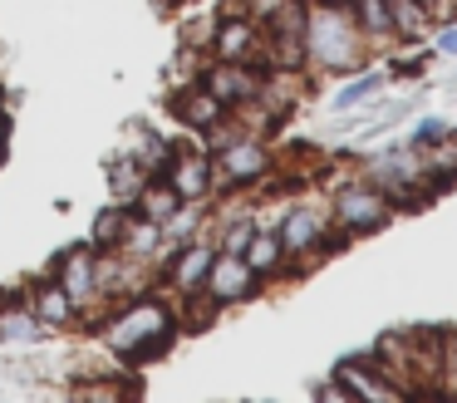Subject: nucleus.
I'll use <instances>...</instances> for the list:
<instances>
[{"label":"nucleus","instance_id":"nucleus-1","mask_svg":"<svg viewBox=\"0 0 457 403\" xmlns=\"http://www.w3.org/2000/svg\"><path fill=\"white\" fill-rule=\"evenodd\" d=\"M99 324V344L109 359L123 364H143L153 354H168L172 340L182 334V310L172 305V295H129V300L109 305V310L94 315Z\"/></svg>","mask_w":457,"mask_h":403},{"label":"nucleus","instance_id":"nucleus-2","mask_svg":"<svg viewBox=\"0 0 457 403\" xmlns=\"http://www.w3.org/2000/svg\"><path fill=\"white\" fill-rule=\"evenodd\" d=\"M364 45L369 39L359 35L349 10L310 5V15H305V69H315V74H349V69L364 64Z\"/></svg>","mask_w":457,"mask_h":403},{"label":"nucleus","instance_id":"nucleus-3","mask_svg":"<svg viewBox=\"0 0 457 403\" xmlns=\"http://www.w3.org/2000/svg\"><path fill=\"white\" fill-rule=\"evenodd\" d=\"M394 197L384 192L378 182L369 177H345V182L329 192V222H335V236L349 241V236H369L394 216Z\"/></svg>","mask_w":457,"mask_h":403},{"label":"nucleus","instance_id":"nucleus-4","mask_svg":"<svg viewBox=\"0 0 457 403\" xmlns=\"http://www.w3.org/2000/svg\"><path fill=\"white\" fill-rule=\"evenodd\" d=\"M217 187H231V192H246V187L266 182L280 167V157L270 153V143L261 133H237L217 147Z\"/></svg>","mask_w":457,"mask_h":403},{"label":"nucleus","instance_id":"nucleus-5","mask_svg":"<svg viewBox=\"0 0 457 403\" xmlns=\"http://www.w3.org/2000/svg\"><path fill=\"white\" fill-rule=\"evenodd\" d=\"M280 246H286L290 261H310L320 251H335L339 236H335V222H329V197L325 202H295L286 216H280Z\"/></svg>","mask_w":457,"mask_h":403},{"label":"nucleus","instance_id":"nucleus-6","mask_svg":"<svg viewBox=\"0 0 457 403\" xmlns=\"http://www.w3.org/2000/svg\"><path fill=\"white\" fill-rule=\"evenodd\" d=\"M305 0H286L270 20H261L266 29V69L280 74H305Z\"/></svg>","mask_w":457,"mask_h":403},{"label":"nucleus","instance_id":"nucleus-7","mask_svg":"<svg viewBox=\"0 0 457 403\" xmlns=\"http://www.w3.org/2000/svg\"><path fill=\"white\" fill-rule=\"evenodd\" d=\"M364 177L384 187V192L394 197V206H413V202H423L428 192H437L433 177H428V167L413 157V147H408V153H398V147L378 153L374 163L364 167Z\"/></svg>","mask_w":457,"mask_h":403},{"label":"nucleus","instance_id":"nucleus-8","mask_svg":"<svg viewBox=\"0 0 457 403\" xmlns=\"http://www.w3.org/2000/svg\"><path fill=\"white\" fill-rule=\"evenodd\" d=\"M207 55L212 59H241V64H266V29L241 5H227V15L217 20V29L207 39Z\"/></svg>","mask_w":457,"mask_h":403},{"label":"nucleus","instance_id":"nucleus-9","mask_svg":"<svg viewBox=\"0 0 457 403\" xmlns=\"http://www.w3.org/2000/svg\"><path fill=\"white\" fill-rule=\"evenodd\" d=\"M172 187H178L182 202H207L212 192H217V157H212V147H197V143H182L168 153V163H162V172Z\"/></svg>","mask_w":457,"mask_h":403},{"label":"nucleus","instance_id":"nucleus-10","mask_svg":"<svg viewBox=\"0 0 457 403\" xmlns=\"http://www.w3.org/2000/svg\"><path fill=\"white\" fill-rule=\"evenodd\" d=\"M266 64H241V59H212V64L197 69V79L212 88V94L221 98L227 108H246L261 98V88H266Z\"/></svg>","mask_w":457,"mask_h":403},{"label":"nucleus","instance_id":"nucleus-11","mask_svg":"<svg viewBox=\"0 0 457 403\" xmlns=\"http://www.w3.org/2000/svg\"><path fill=\"white\" fill-rule=\"evenodd\" d=\"M50 275L64 285V295L84 310V320L99 315V251H94V246H70L64 256H54Z\"/></svg>","mask_w":457,"mask_h":403},{"label":"nucleus","instance_id":"nucleus-12","mask_svg":"<svg viewBox=\"0 0 457 403\" xmlns=\"http://www.w3.org/2000/svg\"><path fill=\"white\" fill-rule=\"evenodd\" d=\"M212 261H217V236H192V241L172 246V251L162 256L158 271L168 275V290L172 295H192V290H202Z\"/></svg>","mask_w":457,"mask_h":403},{"label":"nucleus","instance_id":"nucleus-13","mask_svg":"<svg viewBox=\"0 0 457 403\" xmlns=\"http://www.w3.org/2000/svg\"><path fill=\"white\" fill-rule=\"evenodd\" d=\"M168 104H172V118H178L182 128H192V133H212L221 118H231V108L221 104V98L212 94L202 79H187V84H178V88L168 94Z\"/></svg>","mask_w":457,"mask_h":403},{"label":"nucleus","instance_id":"nucleus-14","mask_svg":"<svg viewBox=\"0 0 457 403\" xmlns=\"http://www.w3.org/2000/svg\"><path fill=\"white\" fill-rule=\"evenodd\" d=\"M202 290L212 295V300L227 310V305H241V300H251V295L261 290V275L251 271L241 256H231V251H217V261H212V271H207V281H202Z\"/></svg>","mask_w":457,"mask_h":403},{"label":"nucleus","instance_id":"nucleus-15","mask_svg":"<svg viewBox=\"0 0 457 403\" xmlns=\"http://www.w3.org/2000/svg\"><path fill=\"white\" fill-rule=\"evenodd\" d=\"M25 300H30V310L45 320V330H79V320H84V310L70 300V295H64V285L54 281V275L35 281Z\"/></svg>","mask_w":457,"mask_h":403},{"label":"nucleus","instance_id":"nucleus-16","mask_svg":"<svg viewBox=\"0 0 457 403\" xmlns=\"http://www.w3.org/2000/svg\"><path fill=\"white\" fill-rule=\"evenodd\" d=\"M335 379L345 383L349 393H354V403H378V399H403V393L394 389V383L378 374V364L374 359H345L335 369Z\"/></svg>","mask_w":457,"mask_h":403},{"label":"nucleus","instance_id":"nucleus-17","mask_svg":"<svg viewBox=\"0 0 457 403\" xmlns=\"http://www.w3.org/2000/svg\"><path fill=\"white\" fill-rule=\"evenodd\" d=\"M45 320L30 310V300H0V344H15V349H25V344H40L45 340Z\"/></svg>","mask_w":457,"mask_h":403},{"label":"nucleus","instance_id":"nucleus-18","mask_svg":"<svg viewBox=\"0 0 457 403\" xmlns=\"http://www.w3.org/2000/svg\"><path fill=\"white\" fill-rule=\"evenodd\" d=\"M241 261H246L251 271L266 281V275H280V271H286L290 256H286V246H280V231L256 226V231H251V241H246V251H241Z\"/></svg>","mask_w":457,"mask_h":403},{"label":"nucleus","instance_id":"nucleus-19","mask_svg":"<svg viewBox=\"0 0 457 403\" xmlns=\"http://www.w3.org/2000/svg\"><path fill=\"white\" fill-rule=\"evenodd\" d=\"M182 212V197H178V187L168 182V177H148L143 182V192L133 197V216H148V222H172V216Z\"/></svg>","mask_w":457,"mask_h":403},{"label":"nucleus","instance_id":"nucleus-20","mask_svg":"<svg viewBox=\"0 0 457 403\" xmlns=\"http://www.w3.org/2000/svg\"><path fill=\"white\" fill-rule=\"evenodd\" d=\"M378 94H384V74H378V69H359V74H349L345 84L329 94V108H335V113H349V108L374 104Z\"/></svg>","mask_w":457,"mask_h":403},{"label":"nucleus","instance_id":"nucleus-21","mask_svg":"<svg viewBox=\"0 0 457 403\" xmlns=\"http://www.w3.org/2000/svg\"><path fill=\"white\" fill-rule=\"evenodd\" d=\"M129 222H133V206H123V202L104 206V212L94 216L89 246H94V251H119V241H123V231H129Z\"/></svg>","mask_w":457,"mask_h":403},{"label":"nucleus","instance_id":"nucleus-22","mask_svg":"<svg viewBox=\"0 0 457 403\" xmlns=\"http://www.w3.org/2000/svg\"><path fill=\"white\" fill-rule=\"evenodd\" d=\"M148 177L153 172L133 153H123V157H113V163H109V187H113V197H119L123 206H133V197L143 192V182H148Z\"/></svg>","mask_w":457,"mask_h":403},{"label":"nucleus","instance_id":"nucleus-23","mask_svg":"<svg viewBox=\"0 0 457 403\" xmlns=\"http://www.w3.org/2000/svg\"><path fill=\"white\" fill-rule=\"evenodd\" d=\"M349 15H354L359 35L364 39H398L394 35V10H388V0H354L349 5Z\"/></svg>","mask_w":457,"mask_h":403},{"label":"nucleus","instance_id":"nucleus-24","mask_svg":"<svg viewBox=\"0 0 457 403\" xmlns=\"http://www.w3.org/2000/svg\"><path fill=\"white\" fill-rule=\"evenodd\" d=\"M388 10H394V35L398 39H418L428 29V5L423 0H388Z\"/></svg>","mask_w":457,"mask_h":403},{"label":"nucleus","instance_id":"nucleus-25","mask_svg":"<svg viewBox=\"0 0 457 403\" xmlns=\"http://www.w3.org/2000/svg\"><path fill=\"white\" fill-rule=\"evenodd\" d=\"M428 177H433V187H447L457 177V133L453 138H443L437 147H428Z\"/></svg>","mask_w":457,"mask_h":403},{"label":"nucleus","instance_id":"nucleus-26","mask_svg":"<svg viewBox=\"0 0 457 403\" xmlns=\"http://www.w3.org/2000/svg\"><path fill=\"white\" fill-rule=\"evenodd\" d=\"M443 138H453V123L437 118V113H423L413 123V133H408V147H413V153H428V147H437Z\"/></svg>","mask_w":457,"mask_h":403},{"label":"nucleus","instance_id":"nucleus-27","mask_svg":"<svg viewBox=\"0 0 457 403\" xmlns=\"http://www.w3.org/2000/svg\"><path fill=\"white\" fill-rule=\"evenodd\" d=\"M168 153H172V143H168V138H158V133H148V128H138V143H133V157H138V163L148 167L153 177L162 172Z\"/></svg>","mask_w":457,"mask_h":403},{"label":"nucleus","instance_id":"nucleus-28","mask_svg":"<svg viewBox=\"0 0 457 403\" xmlns=\"http://www.w3.org/2000/svg\"><path fill=\"white\" fill-rule=\"evenodd\" d=\"M315 399H325V403H354V393H349L339 379H329V383H315Z\"/></svg>","mask_w":457,"mask_h":403},{"label":"nucleus","instance_id":"nucleus-29","mask_svg":"<svg viewBox=\"0 0 457 403\" xmlns=\"http://www.w3.org/2000/svg\"><path fill=\"white\" fill-rule=\"evenodd\" d=\"M280 5H286V0H241V10H246L251 20H270Z\"/></svg>","mask_w":457,"mask_h":403},{"label":"nucleus","instance_id":"nucleus-30","mask_svg":"<svg viewBox=\"0 0 457 403\" xmlns=\"http://www.w3.org/2000/svg\"><path fill=\"white\" fill-rule=\"evenodd\" d=\"M443 374H447L443 389H447V393H457V334L447 340V369H443Z\"/></svg>","mask_w":457,"mask_h":403},{"label":"nucleus","instance_id":"nucleus-31","mask_svg":"<svg viewBox=\"0 0 457 403\" xmlns=\"http://www.w3.org/2000/svg\"><path fill=\"white\" fill-rule=\"evenodd\" d=\"M437 55H453L457 59V25H447L443 35H437Z\"/></svg>","mask_w":457,"mask_h":403},{"label":"nucleus","instance_id":"nucleus-32","mask_svg":"<svg viewBox=\"0 0 457 403\" xmlns=\"http://www.w3.org/2000/svg\"><path fill=\"white\" fill-rule=\"evenodd\" d=\"M310 5H329V10H349L354 0H310Z\"/></svg>","mask_w":457,"mask_h":403},{"label":"nucleus","instance_id":"nucleus-33","mask_svg":"<svg viewBox=\"0 0 457 403\" xmlns=\"http://www.w3.org/2000/svg\"><path fill=\"white\" fill-rule=\"evenodd\" d=\"M5 133H11V123H5V113H0V143H5Z\"/></svg>","mask_w":457,"mask_h":403},{"label":"nucleus","instance_id":"nucleus-34","mask_svg":"<svg viewBox=\"0 0 457 403\" xmlns=\"http://www.w3.org/2000/svg\"><path fill=\"white\" fill-rule=\"evenodd\" d=\"M0 167H5V143H0Z\"/></svg>","mask_w":457,"mask_h":403}]
</instances>
